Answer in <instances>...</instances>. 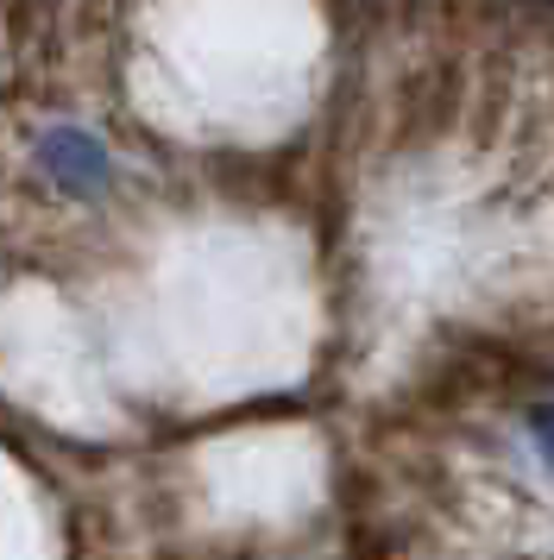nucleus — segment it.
<instances>
[{
  "instance_id": "f257e3e1",
  "label": "nucleus",
  "mask_w": 554,
  "mask_h": 560,
  "mask_svg": "<svg viewBox=\"0 0 554 560\" xmlns=\"http://www.w3.org/2000/svg\"><path fill=\"white\" fill-rule=\"evenodd\" d=\"M38 164H45V177L57 183V189H70V196H95L101 183H107V171H114L107 145L82 127L45 132V139H38Z\"/></svg>"
},
{
  "instance_id": "f03ea898",
  "label": "nucleus",
  "mask_w": 554,
  "mask_h": 560,
  "mask_svg": "<svg viewBox=\"0 0 554 560\" xmlns=\"http://www.w3.org/2000/svg\"><path fill=\"white\" fill-rule=\"evenodd\" d=\"M529 434H535V447H542V454H549V466H554V404L529 409Z\"/></svg>"
}]
</instances>
